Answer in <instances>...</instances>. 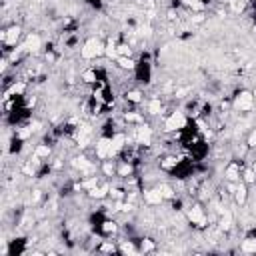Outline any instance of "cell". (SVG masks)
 <instances>
[{
    "label": "cell",
    "mask_w": 256,
    "mask_h": 256,
    "mask_svg": "<svg viewBox=\"0 0 256 256\" xmlns=\"http://www.w3.org/2000/svg\"><path fill=\"white\" fill-rule=\"evenodd\" d=\"M102 52V44L98 40H94V38H92V40H88L84 44V48H82V56L84 58H92V56H98V54Z\"/></svg>",
    "instance_id": "obj_1"
},
{
    "label": "cell",
    "mask_w": 256,
    "mask_h": 256,
    "mask_svg": "<svg viewBox=\"0 0 256 256\" xmlns=\"http://www.w3.org/2000/svg\"><path fill=\"white\" fill-rule=\"evenodd\" d=\"M250 106H252V94H250V92H242V94L236 98V108L238 110H248Z\"/></svg>",
    "instance_id": "obj_2"
},
{
    "label": "cell",
    "mask_w": 256,
    "mask_h": 256,
    "mask_svg": "<svg viewBox=\"0 0 256 256\" xmlns=\"http://www.w3.org/2000/svg\"><path fill=\"white\" fill-rule=\"evenodd\" d=\"M184 124H186V120H184V116L182 114H174L172 118H168L166 120V130H176V128H182Z\"/></svg>",
    "instance_id": "obj_3"
},
{
    "label": "cell",
    "mask_w": 256,
    "mask_h": 256,
    "mask_svg": "<svg viewBox=\"0 0 256 256\" xmlns=\"http://www.w3.org/2000/svg\"><path fill=\"white\" fill-rule=\"evenodd\" d=\"M110 140L108 138H100L98 140V146H96V150H98V156H100V158H106L108 154H110Z\"/></svg>",
    "instance_id": "obj_4"
},
{
    "label": "cell",
    "mask_w": 256,
    "mask_h": 256,
    "mask_svg": "<svg viewBox=\"0 0 256 256\" xmlns=\"http://www.w3.org/2000/svg\"><path fill=\"white\" fill-rule=\"evenodd\" d=\"M188 218L190 220H192V222H196V224H204V214H202V210H200V208H192V210H190L188 212Z\"/></svg>",
    "instance_id": "obj_5"
},
{
    "label": "cell",
    "mask_w": 256,
    "mask_h": 256,
    "mask_svg": "<svg viewBox=\"0 0 256 256\" xmlns=\"http://www.w3.org/2000/svg\"><path fill=\"white\" fill-rule=\"evenodd\" d=\"M124 140H126V138H124V136H122V134H118V136H114V140H112V144H110V156H112V154H116V152H118V150H120V148H122V144H124Z\"/></svg>",
    "instance_id": "obj_6"
},
{
    "label": "cell",
    "mask_w": 256,
    "mask_h": 256,
    "mask_svg": "<svg viewBox=\"0 0 256 256\" xmlns=\"http://www.w3.org/2000/svg\"><path fill=\"white\" fill-rule=\"evenodd\" d=\"M146 200H148L150 204H158L162 200V192L160 190H150V192H146Z\"/></svg>",
    "instance_id": "obj_7"
},
{
    "label": "cell",
    "mask_w": 256,
    "mask_h": 256,
    "mask_svg": "<svg viewBox=\"0 0 256 256\" xmlns=\"http://www.w3.org/2000/svg\"><path fill=\"white\" fill-rule=\"evenodd\" d=\"M150 136H152V130H150V128H146V126H142V128L138 130V140H140V142L148 144V142H150Z\"/></svg>",
    "instance_id": "obj_8"
},
{
    "label": "cell",
    "mask_w": 256,
    "mask_h": 256,
    "mask_svg": "<svg viewBox=\"0 0 256 256\" xmlns=\"http://www.w3.org/2000/svg\"><path fill=\"white\" fill-rule=\"evenodd\" d=\"M38 46H40V38L38 36H28V40H26V48L28 50H38Z\"/></svg>",
    "instance_id": "obj_9"
},
{
    "label": "cell",
    "mask_w": 256,
    "mask_h": 256,
    "mask_svg": "<svg viewBox=\"0 0 256 256\" xmlns=\"http://www.w3.org/2000/svg\"><path fill=\"white\" fill-rule=\"evenodd\" d=\"M230 224H232V214L230 212H224V216H222V220H220V226L224 228V230H228V228H230Z\"/></svg>",
    "instance_id": "obj_10"
},
{
    "label": "cell",
    "mask_w": 256,
    "mask_h": 256,
    "mask_svg": "<svg viewBox=\"0 0 256 256\" xmlns=\"http://www.w3.org/2000/svg\"><path fill=\"white\" fill-rule=\"evenodd\" d=\"M88 134H90V126H82V132H80V136H78V142H80V146H86Z\"/></svg>",
    "instance_id": "obj_11"
},
{
    "label": "cell",
    "mask_w": 256,
    "mask_h": 256,
    "mask_svg": "<svg viewBox=\"0 0 256 256\" xmlns=\"http://www.w3.org/2000/svg\"><path fill=\"white\" fill-rule=\"evenodd\" d=\"M242 248H244V252H254V250H256V240H254V238H248V240H244Z\"/></svg>",
    "instance_id": "obj_12"
},
{
    "label": "cell",
    "mask_w": 256,
    "mask_h": 256,
    "mask_svg": "<svg viewBox=\"0 0 256 256\" xmlns=\"http://www.w3.org/2000/svg\"><path fill=\"white\" fill-rule=\"evenodd\" d=\"M18 26H14V28H10L8 32H6V42H10V44H12V42L16 40V36H18Z\"/></svg>",
    "instance_id": "obj_13"
},
{
    "label": "cell",
    "mask_w": 256,
    "mask_h": 256,
    "mask_svg": "<svg viewBox=\"0 0 256 256\" xmlns=\"http://www.w3.org/2000/svg\"><path fill=\"white\" fill-rule=\"evenodd\" d=\"M226 176L228 178H230V180H236V178H238V168L236 166H228V170H226Z\"/></svg>",
    "instance_id": "obj_14"
},
{
    "label": "cell",
    "mask_w": 256,
    "mask_h": 256,
    "mask_svg": "<svg viewBox=\"0 0 256 256\" xmlns=\"http://www.w3.org/2000/svg\"><path fill=\"white\" fill-rule=\"evenodd\" d=\"M74 166H76V168H84V170H90V168H92L84 158H76V160H74Z\"/></svg>",
    "instance_id": "obj_15"
},
{
    "label": "cell",
    "mask_w": 256,
    "mask_h": 256,
    "mask_svg": "<svg viewBox=\"0 0 256 256\" xmlns=\"http://www.w3.org/2000/svg\"><path fill=\"white\" fill-rule=\"evenodd\" d=\"M244 198H246V190H244V188L240 186V188L236 190V200H238V202L242 204V202H244Z\"/></svg>",
    "instance_id": "obj_16"
},
{
    "label": "cell",
    "mask_w": 256,
    "mask_h": 256,
    "mask_svg": "<svg viewBox=\"0 0 256 256\" xmlns=\"http://www.w3.org/2000/svg\"><path fill=\"white\" fill-rule=\"evenodd\" d=\"M150 112L152 114H158L160 112V100H152L150 102Z\"/></svg>",
    "instance_id": "obj_17"
},
{
    "label": "cell",
    "mask_w": 256,
    "mask_h": 256,
    "mask_svg": "<svg viewBox=\"0 0 256 256\" xmlns=\"http://www.w3.org/2000/svg\"><path fill=\"white\" fill-rule=\"evenodd\" d=\"M118 62H120L122 68H132V66H134V62L128 60V58H118Z\"/></svg>",
    "instance_id": "obj_18"
},
{
    "label": "cell",
    "mask_w": 256,
    "mask_h": 256,
    "mask_svg": "<svg viewBox=\"0 0 256 256\" xmlns=\"http://www.w3.org/2000/svg\"><path fill=\"white\" fill-rule=\"evenodd\" d=\"M48 152H50L48 146H38L36 148V156H48Z\"/></svg>",
    "instance_id": "obj_19"
},
{
    "label": "cell",
    "mask_w": 256,
    "mask_h": 256,
    "mask_svg": "<svg viewBox=\"0 0 256 256\" xmlns=\"http://www.w3.org/2000/svg\"><path fill=\"white\" fill-rule=\"evenodd\" d=\"M128 100L130 102H140V92H128Z\"/></svg>",
    "instance_id": "obj_20"
},
{
    "label": "cell",
    "mask_w": 256,
    "mask_h": 256,
    "mask_svg": "<svg viewBox=\"0 0 256 256\" xmlns=\"http://www.w3.org/2000/svg\"><path fill=\"white\" fill-rule=\"evenodd\" d=\"M106 54H108L110 58H114V56H116V48H114V44H112V42L106 46Z\"/></svg>",
    "instance_id": "obj_21"
},
{
    "label": "cell",
    "mask_w": 256,
    "mask_h": 256,
    "mask_svg": "<svg viewBox=\"0 0 256 256\" xmlns=\"http://www.w3.org/2000/svg\"><path fill=\"white\" fill-rule=\"evenodd\" d=\"M186 2L190 4V6H194L196 10H200V8H202V2H198V0H186Z\"/></svg>",
    "instance_id": "obj_22"
},
{
    "label": "cell",
    "mask_w": 256,
    "mask_h": 256,
    "mask_svg": "<svg viewBox=\"0 0 256 256\" xmlns=\"http://www.w3.org/2000/svg\"><path fill=\"white\" fill-rule=\"evenodd\" d=\"M22 90H24V84H16V86H12L10 94H16V92H22Z\"/></svg>",
    "instance_id": "obj_23"
},
{
    "label": "cell",
    "mask_w": 256,
    "mask_h": 256,
    "mask_svg": "<svg viewBox=\"0 0 256 256\" xmlns=\"http://www.w3.org/2000/svg\"><path fill=\"white\" fill-rule=\"evenodd\" d=\"M92 196H96V198H100V196H104L106 192H104V190H96V188H92V192H90Z\"/></svg>",
    "instance_id": "obj_24"
},
{
    "label": "cell",
    "mask_w": 256,
    "mask_h": 256,
    "mask_svg": "<svg viewBox=\"0 0 256 256\" xmlns=\"http://www.w3.org/2000/svg\"><path fill=\"white\" fill-rule=\"evenodd\" d=\"M84 80H86V82H92V80H94V72H90V70H88V72H84Z\"/></svg>",
    "instance_id": "obj_25"
},
{
    "label": "cell",
    "mask_w": 256,
    "mask_h": 256,
    "mask_svg": "<svg viewBox=\"0 0 256 256\" xmlns=\"http://www.w3.org/2000/svg\"><path fill=\"white\" fill-rule=\"evenodd\" d=\"M114 228H116V226H114L112 222H106V224H104V230L106 232H114Z\"/></svg>",
    "instance_id": "obj_26"
},
{
    "label": "cell",
    "mask_w": 256,
    "mask_h": 256,
    "mask_svg": "<svg viewBox=\"0 0 256 256\" xmlns=\"http://www.w3.org/2000/svg\"><path fill=\"white\" fill-rule=\"evenodd\" d=\"M174 164H176V160H174V158H168V160L164 162V168H172Z\"/></svg>",
    "instance_id": "obj_27"
},
{
    "label": "cell",
    "mask_w": 256,
    "mask_h": 256,
    "mask_svg": "<svg viewBox=\"0 0 256 256\" xmlns=\"http://www.w3.org/2000/svg\"><path fill=\"white\" fill-rule=\"evenodd\" d=\"M120 174H122V176L130 174V166H126V164H124V166H120Z\"/></svg>",
    "instance_id": "obj_28"
},
{
    "label": "cell",
    "mask_w": 256,
    "mask_h": 256,
    "mask_svg": "<svg viewBox=\"0 0 256 256\" xmlns=\"http://www.w3.org/2000/svg\"><path fill=\"white\" fill-rule=\"evenodd\" d=\"M162 196H172V190L168 186H162Z\"/></svg>",
    "instance_id": "obj_29"
},
{
    "label": "cell",
    "mask_w": 256,
    "mask_h": 256,
    "mask_svg": "<svg viewBox=\"0 0 256 256\" xmlns=\"http://www.w3.org/2000/svg\"><path fill=\"white\" fill-rule=\"evenodd\" d=\"M102 250H104V252H112L114 246H112V244H102Z\"/></svg>",
    "instance_id": "obj_30"
},
{
    "label": "cell",
    "mask_w": 256,
    "mask_h": 256,
    "mask_svg": "<svg viewBox=\"0 0 256 256\" xmlns=\"http://www.w3.org/2000/svg\"><path fill=\"white\" fill-rule=\"evenodd\" d=\"M246 180H248V182H254V172H252V170L246 172Z\"/></svg>",
    "instance_id": "obj_31"
},
{
    "label": "cell",
    "mask_w": 256,
    "mask_h": 256,
    "mask_svg": "<svg viewBox=\"0 0 256 256\" xmlns=\"http://www.w3.org/2000/svg\"><path fill=\"white\" fill-rule=\"evenodd\" d=\"M248 144L250 146H256V130H254V134L250 136V140H248Z\"/></svg>",
    "instance_id": "obj_32"
},
{
    "label": "cell",
    "mask_w": 256,
    "mask_h": 256,
    "mask_svg": "<svg viewBox=\"0 0 256 256\" xmlns=\"http://www.w3.org/2000/svg\"><path fill=\"white\" fill-rule=\"evenodd\" d=\"M118 52H120V54H130V48L128 46H120V48H118Z\"/></svg>",
    "instance_id": "obj_33"
},
{
    "label": "cell",
    "mask_w": 256,
    "mask_h": 256,
    "mask_svg": "<svg viewBox=\"0 0 256 256\" xmlns=\"http://www.w3.org/2000/svg\"><path fill=\"white\" fill-rule=\"evenodd\" d=\"M122 250H124V252H130V254L134 252V248H132V246H128V244H124V246H122Z\"/></svg>",
    "instance_id": "obj_34"
},
{
    "label": "cell",
    "mask_w": 256,
    "mask_h": 256,
    "mask_svg": "<svg viewBox=\"0 0 256 256\" xmlns=\"http://www.w3.org/2000/svg\"><path fill=\"white\" fill-rule=\"evenodd\" d=\"M94 184H96V180H94V178H90V180H88V182H86V184H84V186H86V188H92V186H94Z\"/></svg>",
    "instance_id": "obj_35"
},
{
    "label": "cell",
    "mask_w": 256,
    "mask_h": 256,
    "mask_svg": "<svg viewBox=\"0 0 256 256\" xmlns=\"http://www.w3.org/2000/svg\"><path fill=\"white\" fill-rule=\"evenodd\" d=\"M126 118H128V120H140V116H136V114H128Z\"/></svg>",
    "instance_id": "obj_36"
},
{
    "label": "cell",
    "mask_w": 256,
    "mask_h": 256,
    "mask_svg": "<svg viewBox=\"0 0 256 256\" xmlns=\"http://www.w3.org/2000/svg\"><path fill=\"white\" fill-rule=\"evenodd\" d=\"M242 6H244L242 2H234V10H242Z\"/></svg>",
    "instance_id": "obj_37"
},
{
    "label": "cell",
    "mask_w": 256,
    "mask_h": 256,
    "mask_svg": "<svg viewBox=\"0 0 256 256\" xmlns=\"http://www.w3.org/2000/svg\"><path fill=\"white\" fill-rule=\"evenodd\" d=\"M104 172H106V174H112V166L106 164V166H104Z\"/></svg>",
    "instance_id": "obj_38"
}]
</instances>
